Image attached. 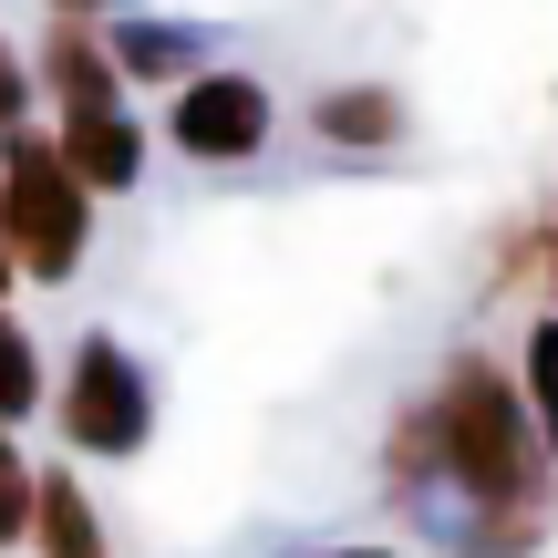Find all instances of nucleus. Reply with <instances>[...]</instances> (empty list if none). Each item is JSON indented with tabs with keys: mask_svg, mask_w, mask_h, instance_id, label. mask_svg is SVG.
<instances>
[{
	"mask_svg": "<svg viewBox=\"0 0 558 558\" xmlns=\"http://www.w3.org/2000/svg\"><path fill=\"white\" fill-rule=\"evenodd\" d=\"M383 486L445 518L456 558H538L558 527V456L497 352H445L424 403H403L383 435Z\"/></svg>",
	"mask_w": 558,
	"mask_h": 558,
	"instance_id": "nucleus-1",
	"label": "nucleus"
},
{
	"mask_svg": "<svg viewBox=\"0 0 558 558\" xmlns=\"http://www.w3.org/2000/svg\"><path fill=\"white\" fill-rule=\"evenodd\" d=\"M32 83H41V73L0 41V135H11V124H32Z\"/></svg>",
	"mask_w": 558,
	"mask_h": 558,
	"instance_id": "nucleus-14",
	"label": "nucleus"
},
{
	"mask_svg": "<svg viewBox=\"0 0 558 558\" xmlns=\"http://www.w3.org/2000/svg\"><path fill=\"white\" fill-rule=\"evenodd\" d=\"M21 290V259H11V228H0V300Z\"/></svg>",
	"mask_w": 558,
	"mask_h": 558,
	"instance_id": "nucleus-16",
	"label": "nucleus"
},
{
	"mask_svg": "<svg viewBox=\"0 0 558 558\" xmlns=\"http://www.w3.org/2000/svg\"><path fill=\"white\" fill-rule=\"evenodd\" d=\"M32 73H41V94H52V114H73V104H124V73H114L104 21H52Z\"/></svg>",
	"mask_w": 558,
	"mask_h": 558,
	"instance_id": "nucleus-7",
	"label": "nucleus"
},
{
	"mask_svg": "<svg viewBox=\"0 0 558 558\" xmlns=\"http://www.w3.org/2000/svg\"><path fill=\"white\" fill-rule=\"evenodd\" d=\"M32 497H41V465H32V445L0 424V548H32Z\"/></svg>",
	"mask_w": 558,
	"mask_h": 558,
	"instance_id": "nucleus-13",
	"label": "nucleus"
},
{
	"mask_svg": "<svg viewBox=\"0 0 558 558\" xmlns=\"http://www.w3.org/2000/svg\"><path fill=\"white\" fill-rule=\"evenodd\" d=\"M518 290L558 311V197L518 207V218L486 239V300H518Z\"/></svg>",
	"mask_w": 558,
	"mask_h": 558,
	"instance_id": "nucleus-8",
	"label": "nucleus"
},
{
	"mask_svg": "<svg viewBox=\"0 0 558 558\" xmlns=\"http://www.w3.org/2000/svg\"><path fill=\"white\" fill-rule=\"evenodd\" d=\"M32 558H114V527H104L94 486L73 465H41V497H32Z\"/></svg>",
	"mask_w": 558,
	"mask_h": 558,
	"instance_id": "nucleus-9",
	"label": "nucleus"
},
{
	"mask_svg": "<svg viewBox=\"0 0 558 558\" xmlns=\"http://www.w3.org/2000/svg\"><path fill=\"white\" fill-rule=\"evenodd\" d=\"M269 135H279V94L239 62H207L166 94V145L186 166H248V156H269Z\"/></svg>",
	"mask_w": 558,
	"mask_h": 558,
	"instance_id": "nucleus-4",
	"label": "nucleus"
},
{
	"mask_svg": "<svg viewBox=\"0 0 558 558\" xmlns=\"http://www.w3.org/2000/svg\"><path fill=\"white\" fill-rule=\"evenodd\" d=\"M32 414H52V362H41V341L11 320V300H0V424H32Z\"/></svg>",
	"mask_w": 558,
	"mask_h": 558,
	"instance_id": "nucleus-11",
	"label": "nucleus"
},
{
	"mask_svg": "<svg viewBox=\"0 0 558 558\" xmlns=\"http://www.w3.org/2000/svg\"><path fill=\"white\" fill-rule=\"evenodd\" d=\"M124 0H52V21H114Z\"/></svg>",
	"mask_w": 558,
	"mask_h": 558,
	"instance_id": "nucleus-15",
	"label": "nucleus"
},
{
	"mask_svg": "<svg viewBox=\"0 0 558 558\" xmlns=\"http://www.w3.org/2000/svg\"><path fill=\"white\" fill-rule=\"evenodd\" d=\"M518 383H527V414H538V435H548V456H558V311H538V320H527Z\"/></svg>",
	"mask_w": 558,
	"mask_h": 558,
	"instance_id": "nucleus-12",
	"label": "nucleus"
},
{
	"mask_svg": "<svg viewBox=\"0 0 558 558\" xmlns=\"http://www.w3.org/2000/svg\"><path fill=\"white\" fill-rule=\"evenodd\" d=\"M52 145H62V166H73L94 197H135V186H145V124H135V104H73V114H52Z\"/></svg>",
	"mask_w": 558,
	"mask_h": 558,
	"instance_id": "nucleus-5",
	"label": "nucleus"
},
{
	"mask_svg": "<svg viewBox=\"0 0 558 558\" xmlns=\"http://www.w3.org/2000/svg\"><path fill=\"white\" fill-rule=\"evenodd\" d=\"M300 558H403V548H300Z\"/></svg>",
	"mask_w": 558,
	"mask_h": 558,
	"instance_id": "nucleus-17",
	"label": "nucleus"
},
{
	"mask_svg": "<svg viewBox=\"0 0 558 558\" xmlns=\"http://www.w3.org/2000/svg\"><path fill=\"white\" fill-rule=\"evenodd\" d=\"M311 135L331 145V156H393V145L414 135V104H403L393 83H320L311 94Z\"/></svg>",
	"mask_w": 558,
	"mask_h": 558,
	"instance_id": "nucleus-6",
	"label": "nucleus"
},
{
	"mask_svg": "<svg viewBox=\"0 0 558 558\" xmlns=\"http://www.w3.org/2000/svg\"><path fill=\"white\" fill-rule=\"evenodd\" d=\"M52 435L73 445V456H94V465L145 456V435H156V373H145L114 331H83L73 362L52 373Z\"/></svg>",
	"mask_w": 558,
	"mask_h": 558,
	"instance_id": "nucleus-3",
	"label": "nucleus"
},
{
	"mask_svg": "<svg viewBox=\"0 0 558 558\" xmlns=\"http://www.w3.org/2000/svg\"><path fill=\"white\" fill-rule=\"evenodd\" d=\"M94 207H104V197L62 166L52 124H11V135H0V228H11L21 279L62 290V279L94 259Z\"/></svg>",
	"mask_w": 558,
	"mask_h": 558,
	"instance_id": "nucleus-2",
	"label": "nucleus"
},
{
	"mask_svg": "<svg viewBox=\"0 0 558 558\" xmlns=\"http://www.w3.org/2000/svg\"><path fill=\"white\" fill-rule=\"evenodd\" d=\"M104 41H114V73H124V83H166V94H177L186 73H207V62H197V32H186V21L114 11V21H104Z\"/></svg>",
	"mask_w": 558,
	"mask_h": 558,
	"instance_id": "nucleus-10",
	"label": "nucleus"
}]
</instances>
